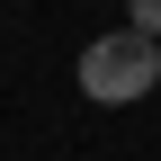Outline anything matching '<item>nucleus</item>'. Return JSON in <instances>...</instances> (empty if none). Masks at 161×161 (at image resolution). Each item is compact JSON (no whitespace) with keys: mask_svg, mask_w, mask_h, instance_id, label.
Returning a JSON list of instances; mask_svg holds the SVG:
<instances>
[{"mask_svg":"<svg viewBox=\"0 0 161 161\" xmlns=\"http://www.w3.org/2000/svg\"><path fill=\"white\" fill-rule=\"evenodd\" d=\"M125 9H134V27H143V36H161V0H125Z\"/></svg>","mask_w":161,"mask_h":161,"instance_id":"2","label":"nucleus"},{"mask_svg":"<svg viewBox=\"0 0 161 161\" xmlns=\"http://www.w3.org/2000/svg\"><path fill=\"white\" fill-rule=\"evenodd\" d=\"M152 80H161V45L143 27H116V36H98V45H80V90H90L98 108H125Z\"/></svg>","mask_w":161,"mask_h":161,"instance_id":"1","label":"nucleus"}]
</instances>
